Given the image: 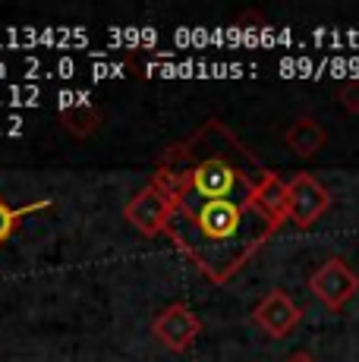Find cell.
Masks as SVG:
<instances>
[{"mask_svg": "<svg viewBox=\"0 0 359 362\" xmlns=\"http://www.w3.org/2000/svg\"><path fill=\"white\" fill-rule=\"evenodd\" d=\"M177 214L167 240L211 284H227L278 230L255 202L174 196Z\"/></svg>", "mask_w": 359, "mask_h": 362, "instance_id": "obj_1", "label": "cell"}, {"mask_svg": "<svg viewBox=\"0 0 359 362\" xmlns=\"http://www.w3.org/2000/svg\"><path fill=\"white\" fill-rule=\"evenodd\" d=\"M174 214H177V199L158 183H148L145 189H139L123 208V218L148 240L151 236H167Z\"/></svg>", "mask_w": 359, "mask_h": 362, "instance_id": "obj_3", "label": "cell"}, {"mask_svg": "<svg viewBox=\"0 0 359 362\" xmlns=\"http://www.w3.org/2000/svg\"><path fill=\"white\" fill-rule=\"evenodd\" d=\"M151 334L167 346L170 353L189 350V344H196V337L202 334V318L183 303H170L164 312H158L151 322Z\"/></svg>", "mask_w": 359, "mask_h": 362, "instance_id": "obj_6", "label": "cell"}, {"mask_svg": "<svg viewBox=\"0 0 359 362\" xmlns=\"http://www.w3.org/2000/svg\"><path fill=\"white\" fill-rule=\"evenodd\" d=\"M337 101H341V107L347 110V114H359V79H350L347 86H341Z\"/></svg>", "mask_w": 359, "mask_h": 362, "instance_id": "obj_11", "label": "cell"}, {"mask_svg": "<svg viewBox=\"0 0 359 362\" xmlns=\"http://www.w3.org/2000/svg\"><path fill=\"white\" fill-rule=\"evenodd\" d=\"M252 322L259 325L268 337L284 340L290 337L302 322V309L296 305V299L284 293V290H271L268 296H261L252 309Z\"/></svg>", "mask_w": 359, "mask_h": 362, "instance_id": "obj_7", "label": "cell"}, {"mask_svg": "<svg viewBox=\"0 0 359 362\" xmlns=\"http://www.w3.org/2000/svg\"><path fill=\"white\" fill-rule=\"evenodd\" d=\"M268 173L224 123L208 120L189 139L161 151L151 183L164 186L170 196L255 202Z\"/></svg>", "mask_w": 359, "mask_h": 362, "instance_id": "obj_2", "label": "cell"}, {"mask_svg": "<svg viewBox=\"0 0 359 362\" xmlns=\"http://www.w3.org/2000/svg\"><path fill=\"white\" fill-rule=\"evenodd\" d=\"M60 123H64L66 132H73L76 139H86L101 127V110L95 107V104H73L70 110H60Z\"/></svg>", "mask_w": 359, "mask_h": 362, "instance_id": "obj_10", "label": "cell"}, {"mask_svg": "<svg viewBox=\"0 0 359 362\" xmlns=\"http://www.w3.org/2000/svg\"><path fill=\"white\" fill-rule=\"evenodd\" d=\"M324 142H328V132H324L312 117H300V120H293L284 129V145L300 158L319 155V151L324 148Z\"/></svg>", "mask_w": 359, "mask_h": 362, "instance_id": "obj_8", "label": "cell"}, {"mask_svg": "<svg viewBox=\"0 0 359 362\" xmlns=\"http://www.w3.org/2000/svg\"><path fill=\"white\" fill-rule=\"evenodd\" d=\"M309 293L319 299L328 312H341L359 293V274L341 255H334L309 277Z\"/></svg>", "mask_w": 359, "mask_h": 362, "instance_id": "obj_4", "label": "cell"}, {"mask_svg": "<svg viewBox=\"0 0 359 362\" xmlns=\"http://www.w3.org/2000/svg\"><path fill=\"white\" fill-rule=\"evenodd\" d=\"M287 362H315V359L309 356V353H293V356H290Z\"/></svg>", "mask_w": 359, "mask_h": 362, "instance_id": "obj_12", "label": "cell"}, {"mask_svg": "<svg viewBox=\"0 0 359 362\" xmlns=\"http://www.w3.org/2000/svg\"><path fill=\"white\" fill-rule=\"evenodd\" d=\"M47 208H54V199H35V202H29V205L16 208V205H10V202L0 196V246L16 233V227L23 224V218L38 214V211H47Z\"/></svg>", "mask_w": 359, "mask_h": 362, "instance_id": "obj_9", "label": "cell"}, {"mask_svg": "<svg viewBox=\"0 0 359 362\" xmlns=\"http://www.w3.org/2000/svg\"><path fill=\"white\" fill-rule=\"evenodd\" d=\"M287 202H290V221L296 227H312L331 208V192L312 173H293L287 180Z\"/></svg>", "mask_w": 359, "mask_h": 362, "instance_id": "obj_5", "label": "cell"}]
</instances>
